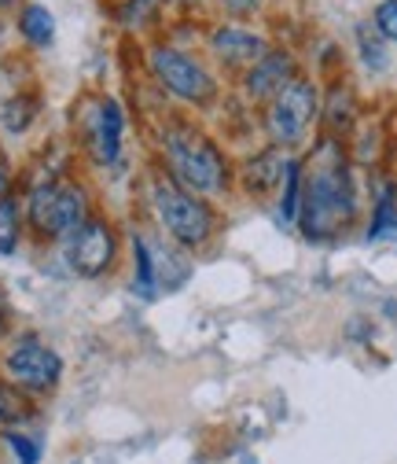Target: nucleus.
I'll return each instance as SVG.
<instances>
[{"instance_id": "nucleus-1", "label": "nucleus", "mask_w": 397, "mask_h": 464, "mask_svg": "<svg viewBox=\"0 0 397 464\" xmlns=\"http://www.w3.org/2000/svg\"><path fill=\"white\" fill-rule=\"evenodd\" d=\"M361 210L357 162L346 140L317 133L302 151V207L295 232L306 244H338L357 228Z\"/></svg>"}, {"instance_id": "nucleus-2", "label": "nucleus", "mask_w": 397, "mask_h": 464, "mask_svg": "<svg viewBox=\"0 0 397 464\" xmlns=\"http://www.w3.org/2000/svg\"><path fill=\"white\" fill-rule=\"evenodd\" d=\"M155 166L195 196L224 199L236 192V162L203 122L188 114H165L155 130Z\"/></svg>"}, {"instance_id": "nucleus-3", "label": "nucleus", "mask_w": 397, "mask_h": 464, "mask_svg": "<svg viewBox=\"0 0 397 464\" xmlns=\"http://www.w3.org/2000/svg\"><path fill=\"white\" fill-rule=\"evenodd\" d=\"M144 207L147 218L155 221V232L169 244L184 247L188 255H203L217 244L224 214L213 199L188 192L184 185H177L162 166H151L144 178Z\"/></svg>"}, {"instance_id": "nucleus-4", "label": "nucleus", "mask_w": 397, "mask_h": 464, "mask_svg": "<svg viewBox=\"0 0 397 464\" xmlns=\"http://www.w3.org/2000/svg\"><path fill=\"white\" fill-rule=\"evenodd\" d=\"M26 237L41 247H60L71 232L96 214L92 188L74 178L67 166H48L26 181L23 188Z\"/></svg>"}, {"instance_id": "nucleus-5", "label": "nucleus", "mask_w": 397, "mask_h": 464, "mask_svg": "<svg viewBox=\"0 0 397 464\" xmlns=\"http://www.w3.org/2000/svg\"><path fill=\"white\" fill-rule=\"evenodd\" d=\"M144 74L151 78L162 100L177 103L184 111H195V114H210L213 107L229 100L224 78L210 67V60L199 48L174 44L162 34L144 44Z\"/></svg>"}, {"instance_id": "nucleus-6", "label": "nucleus", "mask_w": 397, "mask_h": 464, "mask_svg": "<svg viewBox=\"0 0 397 464\" xmlns=\"http://www.w3.org/2000/svg\"><path fill=\"white\" fill-rule=\"evenodd\" d=\"M320 78L306 71L276 100H269L258 111V130L265 144H276L283 151H306L320 133Z\"/></svg>"}, {"instance_id": "nucleus-7", "label": "nucleus", "mask_w": 397, "mask_h": 464, "mask_svg": "<svg viewBox=\"0 0 397 464\" xmlns=\"http://www.w3.org/2000/svg\"><path fill=\"white\" fill-rule=\"evenodd\" d=\"M74 133L89 166L115 169L126 159L129 111L115 92H89L74 107Z\"/></svg>"}, {"instance_id": "nucleus-8", "label": "nucleus", "mask_w": 397, "mask_h": 464, "mask_svg": "<svg viewBox=\"0 0 397 464\" xmlns=\"http://www.w3.org/2000/svg\"><path fill=\"white\" fill-rule=\"evenodd\" d=\"M71 276L78 280H103L122 266V228L103 210H96L89 221H81L71 237L55 247Z\"/></svg>"}, {"instance_id": "nucleus-9", "label": "nucleus", "mask_w": 397, "mask_h": 464, "mask_svg": "<svg viewBox=\"0 0 397 464\" xmlns=\"http://www.w3.org/2000/svg\"><path fill=\"white\" fill-rule=\"evenodd\" d=\"M63 372H67L63 354L52 343H44L37 332H19L8 343V351L0 354V376L15 383L23 394H30L33 401L60 391Z\"/></svg>"}, {"instance_id": "nucleus-10", "label": "nucleus", "mask_w": 397, "mask_h": 464, "mask_svg": "<svg viewBox=\"0 0 397 464\" xmlns=\"http://www.w3.org/2000/svg\"><path fill=\"white\" fill-rule=\"evenodd\" d=\"M276 37L265 30V23H232V19H210L203 30V44L199 52L210 60V67L224 78L236 82L258 55L272 44Z\"/></svg>"}, {"instance_id": "nucleus-11", "label": "nucleus", "mask_w": 397, "mask_h": 464, "mask_svg": "<svg viewBox=\"0 0 397 464\" xmlns=\"http://www.w3.org/2000/svg\"><path fill=\"white\" fill-rule=\"evenodd\" d=\"M298 74H306V67H302V55L291 48V44H283V41H272L258 60L229 85L232 89V96L243 103V107H250L254 114L269 103V100H276L283 89H288Z\"/></svg>"}, {"instance_id": "nucleus-12", "label": "nucleus", "mask_w": 397, "mask_h": 464, "mask_svg": "<svg viewBox=\"0 0 397 464\" xmlns=\"http://www.w3.org/2000/svg\"><path fill=\"white\" fill-rule=\"evenodd\" d=\"M295 151H283L276 144H261L258 151H250L240 166H236V188L254 199V203H265L276 196L279 181H283V169H288Z\"/></svg>"}, {"instance_id": "nucleus-13", "label": "nucleus", "mask_w": 397, "mask_h": 464, "mask_svg": "<svg viewBox=\"0 0 397 464\" xmlns=\"http://www.w3.org/2000/svg\"><path fill=\"white\" fill-rule=\"evenodd\" d=\"M320 133H331L338 140H350V133L357 130V92L350 85V78H343V71L320 78Z\"/></svg>"}, {"instance_id": "nucleus-14", "label": "nucleus", "mask_w": 397, "mask_h": 464, "mask_svg": "<svg viewBox=\"0 0 397 464\" xmlns=\"http://www.w3.org/2000/svg\"><path fill=\"white\" fill-rule=\"evenodd\" d=\"M147 237H151V258H155V276H158L162 295L181 292V287L192 280V273H195V266H192L195 255H188L177 244H169L162 232H147Z\"/></svg>"}, {"instance_id": "nucleus-15", "label": "nucleus", "mask_w": 397, "mask_h": 464, "mask_svg": "<svg viewBox=\"0 0 397 464\" xmlns=\"http://www.w3.org/2000/svg\"><path fill=\"white\" fill-rule=\"evenodd\" d=\"M12 30L30 52H48L55 44V34H60V23H55L48 5H41V0H26V5L12 15Z\"/></svg>"}, {"instance_id": "nucleus-16", "label": "nucleus", "mask_w": 397, "mask_h": 464, "mask_svg": "<svg viewBox=\"0 0 397 464\" xmlns=\"http://www.w3.org/2000/svg\"><path fill=\"white\" fill-rule=\"evenodd\" d=\"M126 247H129V287H133V295L144 299V303H155L162 295V287H158V276H155V258H151V237L144 228H129L126 232Z\"/></svg>"}, {"instance_id": "nucleus-17", "label": "nucleus", "mask_w": 397, "mask_h": 464, "mask_svg": "<svg viewBox=\"0 0 397 464\" xmlns=\"http://www.w3.org/2000/svg\"><path fill=\"white\" fill-rule=\"evenodd\" d=\"M397 237V181L375 178L372 181V207L364 221V240H390Z\"/></svg>"}, {"instance_id": "nucleus-18", "label": "nucleus", "mask_w": 397, "mask_h": 464, "mask_svg": "<svg viewBox=\"0 0 397 464\" xmlns=\"http://www.w3.org/2000/svg\"><path fill=\"white\" fill-rule=\"evenodd\" d=\"M110 15L126 34H151V37H158V30H165L169 23L165 5H158V0H115Z\"/></svg>"}, {"instance_id": "nucleus-19", "label": "nucleus", "mask_w": 397, "mask_h": 464, "mask_svg": "<svg viewBox=\"0 0 397 464\" xmlns=\"http://www.w3.org/2000/svg\"><path fill=\"white\" fill-rule=\"evenodd\" d=\"M298 207H302V151L291 155L288 169H283V181H279V188L272 196V210H276V221L283 228H295Z\"/></svg>"}, {"instance_id": "nucleus-20", "label": "nucleus", "mask_w": 397, "mask_h": 464, "mask_svg": "<svg viewBox=\"0 0 397 464\" xmlns=\"http://www.w3.org/2000/svg\"><path fill=\"white\" fill-rule=\"evenodd\" d=\"M26 244V214H23V196L8 192L0 196V258H15Z\"/></svg>"}, {"instance_id": "nucleus-21", "label": "nucleus", "mask_w": 397, "mask_h": 464, "mask_svg": "<svg viewBox=\"0 0 397 464\" xmlns=\"http://www.w3.org/2000/svg\"><path fill=\"white\" fill-rule=\"evenodd\" d=\"M41 114V96L37 92H15L8 96V103H0V126L12 137H23Z\"/></svg>"}, {"instance_id": "nucleus-22", "label": "nucleus", "mask_w": 397, "mask_h": 464, "mask_svg": "<svg viewBox=\"0 0 397 464\" xmlns=\"http://www.w3.org/2000/svg\"><path fill=\"white\" fill-rule=\"evenodd\" d=\"M33 405L37 401L30 394H23L15 383H8L5 376H0V431L33 420Z\"/></svg>"}, {"instance_id": "nucleus-23", "label": "nucleus", "mask_w": 397, "mask_h": 464, "mask_svg": "<svg viewBox=\"0 0 397 464\" xmlns=\"http://www.w3.org/2000/svg\"><path fill=\"white\" fill-rule=\"evenodd\" d=\"M213 19H232V23H265L269 0H210Z\"/></svg>"}, {"instance_id": "nucleus-24", "label": "nucleus", "mask_w": 397, "mask_h": 464, "mask_svg": "<svg viewBox=\"0 0 397 464\" xmlns=\"http://www.w3.org/2000/svg\"><path fill=\"white\" fill-rule=\"evenodd\" d=\"M357 55L364 60L368 71H386L390 67V52H386V41L375 34L372 23H361L357 26Z\"/></svg>"}, {"instance_id": "nucleus-25", "label": "nucleus", "mask_w": 397, "mask_h": 464, "mask_svg": "<svg viewBox=\"0 0 397 464\" xmlns=\"http://www.w3.org/2000/svg\"><path fill=\"white\" fill-rule=\"evenodd\" d=\"M0 442L8 446V453L15 457V464H41V457H44L41 442L33 435H26L23 424L19 428H5V431H0Z\"/></svg>"}, {"instance_id": "nucleus-26", "label": "nucleus", "mask_w": 397, "mask_h": 464, "mask_svg": "<svg viewBox=\"0 0 397 464\" xmlns=\"http://www.w3.org/2000/svg\"><path fill=\"white\" fill-rule=\"evenodd\" d=\"M375 34L386 41V44H397V0H379V5L372 8V19Z\"/></svg>"}, {"instance_id": "nucleus-27", "label": "nucleus", "mask_w": 397, "mask_h": 464, "mask_svg": "<svg viewBox=\"0 0 397 464\" xmlns=\"http://www.w3.org/2000/svg\"><path fill=\"white\" fill-rule=\"evenodd\" d=\"M8 192H15V169H12L8 155L0 151V196H8Z\"/></svg>"}, {"instance_id": "nucleus-28", "label": "nucleus", "mask_w": 397, "mask_h": 464, "mask_svg": "<svg viewBox=\"0 0 397 464\" xmlns=\"http://www.w3.org/2000/svg\"><path fill=\"white\" fill-rule=\"evenodd\" d=\"M26 0H0V15H15Z\"/></svg>"}, {"instance_id": "nucleus-29", "label": "nucleus", "mask_w": 397, "mask_h": 464, "mask_svg": "<svg viewBox=\"0 0 397 464\" xmlns=\"http://www.w3.org/2000/svg\"><path fill=\"white\" fill-rule=\"evenodd\" d=\"M8 321H12V317H8V306L0 303V343H5V335H8Z\"/></svg>"}, {"instance_id": "nucleus-30", "label": "nucleus", "mask_w": 397, "mask_h": 464, "mask_svg": "<svg viewBox=\"0 0 397 464\" xmlns=\"http://www.w3.org/2000/svg\"><path fill=\"white\" fill-rule=\"evenodd\" d=\"M184 5H188V8H195V5H199V8H206L210 0H184Z\"/></svg>"}, {"instance_id": "nucleus-31", "label": "nucleus", "mask_w": 397, "mask_h": 464, "mask_svg": "<svg viewBox=\"0 0 397 464\" xmlns=\"http://www.w3.org/2000/svg\"><path fill=\"white\" fill-rule=\"evenodd\" d=\"M158 5H165V8H169V5H181V0H158Z\"/></svg>"}]
</instances>
